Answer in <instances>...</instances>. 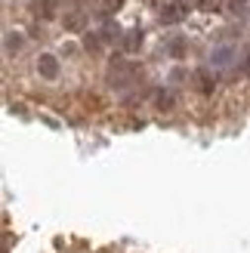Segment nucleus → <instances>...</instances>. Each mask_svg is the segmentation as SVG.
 I'll list each match as a JSON object with an SVG mask.
<instances>
[{
  "label": "nucleus",
  "mask_w": 250,
  "mask_h": 253,
  "mask_svg": "<svg viewBox=\"0 0 250 253\" xmlns=\"http://www.w3.org/2000/svg\"><path fill=\"white\" fill-rule=\"evenodd\" d=\"M83 46H86V49H99V37H96V34H86V37H83Z\"/></svg>",
  "instance_id": "f8f14e48"
},
{
  "label": "nucleus",
  "mask_w": 250,
  "mask_h": 253,
  "mask_svg": "<svg viewBox=\"0 0 250 253\" xmlns=\"http://www.w3.org/2000/svg\"><path fill=\"white\" fill-rule=\"evenodd\" d=\"M167 53H170L173 59H182V56H185V37H173V41L167 43Z\"/></svg>",
  "instance_id": "6e6552de"
},
{
  "label": "nucleus",
  "mask_w": 250,
  "mask_h": 253,
  "mask_svg": "<svg viewBox=\"0 0 250 253\" xmlns=\"http://www.w3.org/2000/svg\"><path fill=\"white\" fill-rule=\"evenodd\" d=\"M65 28H68V31H81V28H83V19L78 16V12H74V16L65 19Z\"/></svg>",
  "instance_id": "9b49d317"
},
{
  "label": "nucleus",
  "mask_w": 250,
  "mask_h": 253,
  "mask_svg": "<svg viewBox=\"0 0 250 253\" xmlns=\"http://www.w3.org/2000/svg\"><path fill=\"white\" fill-rule=\"evenodd\" d=\"M133 78H136V65L133 62H121V59H115L111 62V68H108V84L111 86H130L133 84Z\"/></svg>",
  "instance_id": "f257e3e1"
},
{
  "label": "nucleus",
  "mask_w": 250,
  "mask_h": 253,
  "mask_svg": "<svg viewBox=\"0 0 250 253\" xmlns=\"http://www.w3.org/2000/svg\"><path fill=\"white\" fill-rule=\"evenodd\" d=\"M244 71L250 74V49H247V56H244Z\"/></svg>",
  "instance_id": "4468645a"
},
{
  "label": "nucleus",
  "mask_w": 250,
  "mask_h": 253,
  "mask_svg": "<svg viewBox=\"0 0 250 253\" xmlns=\"http://www.w3.org/2000/svg\"><path fill=\"white\" fill-rule=\"evenodd\" d=\"M139 46H142V31L139 28H130L127 34H124V49H127V53H136Z\"/></svg>",
  "instance_id": "39448f33"
},
{
  "label": "nucleus",
  "mask_w": 250,
  "mask_h": 253,
  "mask_svg": "<svg viewBox=\"0 0 250 253\" xmlns=\"http://www.w3.org/2000/svg\"><path fill=\"white\" fill-rule=\"evenodd\" d=\"M185 12H189L185 6H179V3H173V0H170V3L161 9V22H164V25H176V22H182Z\"/></svg>",
  "instance_id": "7ed1b4c3"
},
{
  "label": "nucleus",
  "mask_w": 250,
  "mask_h": 253,
  "mask_svg": "<svg viewBox=\"0 0 250 253\" xmlns=\"http://www.w3.org/2000/svg\"><path fill=\"white\" fill-rule=\"evenodd\" d=\"M34 12L41 19H56V0H34Z\"/></svg>",
  "instance_id": "0eeeda50"
},
{
  "label": "nucleus",
  "mask_w": 250,
  "mask_h": 253,
  "mask_svg": "<svg viewBox=\"0 0 250 253\" xmlns=\"http://www.w3.org/2000/svg\"><path fill=\"white\" fill-rule=\"evenodd\" d=\"M195 81H198V90H201L204 96H210V93H213V86H216V78L207 68H198L195 71Z\"/></svg>",
  "instance_id": "20e7f679"
},
{
  "label": "nucleus",
  "mask_w": 250,
  "mask_h": 253,
  "mask_svg": "<svg viewBox=\"0 0 250 253\" xmlns=\"http://www.w3.org/2000/svg\"><path fill=\"white\" fill-rule=\"evenodd\" d=\"M37 74H41L43 81H56L59 78V59L53 53H41L37 56Z\"/></svg>",
  "instance_id": "f03ea898"
},
{
  "label": "nucleus",
  "mask_w": 250,
  "mask_h": 253,
  "mask_svg": "<svg viewBox=\"0 0 250 253\" xmlns=\"http://www.w3.org/2000/svg\"><path fill=\"white\" fill-rule=\"evenodd\" d=\"M155 102H158V108H164V111H167V108H173V96L161 90V93L155 96Z\"/></svg>",
  "instance_id": "9d476101"
},
{
  "label": "nucleus",
  "mask_w": 250,
  "mask_h": 253,
  "mask_svg": "<svg viewBox=\"0 0 250 253\" xmlns=\"http://www.w3.org/2000/svg\"><path fill=\"white\" fill-rule=\"evenodd\" d=\"M22 49V34L19 31H9L6 34V53H19Z\"/></svg>",
  "instance_id": "1a4fd4ad"
},
{
  "label": "nucleus",
  "mask_w": 250,
  "mask_h": 253,
  "mask_svg": "<svg viewBox=\"0 0 250 253\" xmlns=\"http://www.w3.org/2000/svg\"><path fill=\"white\" fill-rule=\"evenodd\" d=\"M173 3H179V6H185V9H189V3H192V0H173Z\"/></svg>",
  "instance_id": "2eb2a0df"
},
{
  "label": "nucleus",
  "mask_w": 250,
  "mask_h": 253,
  "mask_svg": "<svg viewBox=\"0 0 250 253\" xmlns=\"http://www.w3.org/2000/svg\"><path fill=\"white\" fill-rule=\"evenodd\" d=\"M124 6V0H108V9H121Z\"/></svg>",
  "instance_id": "ddd939ff"
},
{
  "label": "nucleus",
  "mask_w": 250,
  "mask_h": 253,
  "mask_svg": "<svg viewBox=\"0 0 250 253\" xmlns=\"http://www.w3.org/2000/svg\"><path fill=\"white\" fill-rule=\"evenodd\" d=\"M232 59H235V49L232 46H216L213 53H210V62H213V65H229Z\"/></svg>",
  "instance_id": "423d86ee"
}]
</instances>
